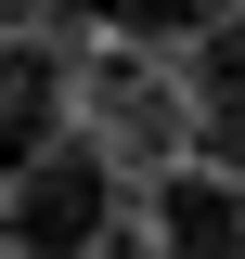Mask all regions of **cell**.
<instances>
[{"mask_svg":"<svg viewBox=\"0 0 245 259\" xmlns=\"http://www.w3.org/2000/svg\"><path fill=\"white\" fill-rule=\"evenodd\" d=\"M65 130V52H39V39H0V182L39 156Z\"/></svg>","mask_w":245,"mask_h":259,"instance_id":"cell-3","label":"cell"},{"mask_svg":"<svg viewBox=\"0 0 245 259\" xmlns=\"http://www.w3.org/2000/svg\"><path fill=\"white\" fill-rule=\"evenodd\" d=\"M0 246L13 259H116V156L91 130H52L0 182Z\"/></svg>","mask_w":245,"mask_h":259,"instance_id":"cell-1","label":"cell"},{"mask_svg":"<svg viewBox=\"0 0 245 259\" xmlns=\"http://www.w3.org/2000/svg\"><path fill=\"white\" fill-rule=\"evenodd\" d=\"M142 221H155V259H245V182L207 156H168Z\"/></svg>","mask_w":245,"mask_h":259,"instance_id":"cell-2","label":"cell"}]
</instances>
